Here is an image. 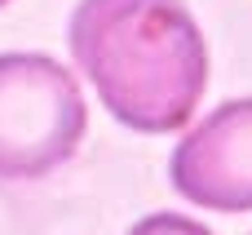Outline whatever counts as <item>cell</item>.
Instances as JSON below:
<instances>
[{
	"instance_id": "cell-1",
	"label": "cell",
	"mask_w": 252,
	"mask_h": 235,
	"mask_svg": "<svg viewBox=\"0 0 252 235\" xmlns=\"http://www.w3.org/2000/svg\"><path fill=\"white\" fill-rule=\"evenodd\" d=\"M66 40L97 102L137 133H173L204 102L208 44L182 0H80Z\"/></svg>"
},
{
	"instance_id": "cell-2",
	"label": "cell",
	"mask_w": 252,
	"mask_h": 235,
	"mask_svg": "<svg viewBox=\"0 0 252 235\" xmlns=\"http://www.w3.org/2000/svg\"><path fill=\"white\" fill-rule=\"evenodd\" d=\"M89 107L75 76L49 53H0V178L31 182L75 156Z\"/></svg>"
},
{
	"instance_id": "cell-3",
	"label": "cell",
	"mask_w": 252,
	"mask_h": 235,
	"mask_svg": "<svg viewBox=\"0 0 252 235\" xmlns=\"http://www.w3.org/2000/svg\"><path fill=\"white\" fill-rule=\"evenodd\" d=\"M168 178L208 213H252V98L208 111L173 151Z\"/></svg>"
},
{
	"instance_id": "cell-4",
	"label": "cell",
	"mask_w": 252,
	"mask_h": 235,
	"mask_svg": "<svg viewBox=\"0 0 252 235\" xmlns=\"http://www.w3.org/2000/svg\"><path fill=\"white\" fill-rule=\"evenodd\" d=\"M128 235H213V231L204 222H195V218H182V213H151Z\"/></svg>"
},
{
	"instance_id": "cell-5",
	"label": "cell",
	"mask_w": 252,
	"mask_h": 235,
	"mask_svg": "<svg viewBox=\"0 0 252 235\" xmlns=\"http://www.w3.org/2000/svg\"><path fill=\"white\" fill-rule=\"evenodd\" d=\"M0 4H9V0H0Z\"/></svg>"
}]
</instances>
